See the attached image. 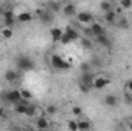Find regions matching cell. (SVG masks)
<instances>
[{"label": "cell", "instance_id": "4", "mask_svg": "<svg viewBox=\"0 0 132 131\" xmlns=\"http://www.w3.org/2000/svg\"><path fill=\"white\" fill-rule=\"evenodd\" d=\"M75 16H77V20H78V23H81V25H91V23L94 22V16H92L91 12H88V11L77 12Z\"/></svg>", "mask_w": 132, "mask_h": 131}, {"label": "cell", "instance_id": "8", "mask_svg": "<svg viewBox=\"0 0 132 131\" xmlns=\"http://www.w3.org/2000/svg\"><path fill=\"white\" fill-rule=\"evenodd\" d=\"M28 105H29V100H23V99H22V100H19V102L14 103V110H15L17 114H25Z\"/></svg>", "mask_w": 132, "mask_h": 131}, {"label": "cell", "instance_id": "34", "mask_svg": "<svg viewBox=\"0 0 132 131\" xmlns=\"http://www.w3.org/2000/svg\"><path fill=\"white\" fill-rule=\"evenodd\" d=\"M126 91H128V93H132V79L126 82Z\"/></svg>", "mask_w": 132, "mask_h": 131}, {"label": "cell", "instance_id": "28", "mask_svg": "<svg viewBox=\"0 0 132 131\" xmlns=\"http://www.w3.org/2000/svg\"><path fill=\"white\" fill-rule=\"evenodd\" d=\"M71 42H72V40H71V37H69V35H68L66 33H63L62 39H60V43H62V45H69Z\"/></svg>", "mask_w": 132, "mask_h": 131}, {"label": "cell", "instance_id": "25", "mask_svg": "<svg viewBox=\"0 0 132 131\" xmlns=\"http://www.w3.org/2000/svg\"><path fill=\"white\" fill-rule=\"evenodd\" d=\"M120 8H121V9H131L132 8V0H120Z\"/></svg>", "mask_w": 132, "mask_h": 131}, {"label": "cell", "instance_id": "3", "mask_svg": "<svg viewBox=\"0 0 132 131\" xmlns=\"http://www.w3.org/2000/svg\"><path fill=\"white\" fill-rule=\"evenodd\" d=\"M2 99L3 100H6L8 103H15V102H19V100H22V94H20V90H9V91H6V93H3L2 94Z\"/></svg>", "mask_w": 132, "mask_h": 131}, {"label": "cell", "instance_id": "21", "mask_svg": "<svg viewBox=\"0 0 132 131\" xmlns=\"http://www.w3.org/2000/svg\"><path fill=\"white\" fill-rule=\"evenodd\" d=\"M12 35H14V31H12L11 26H5V28L2 30V37H3V39H11Z\"/></svg>", "mask_w": 132, "mask_h": 131}, {"label": "cell", "instance_id": "17", "mask_svg": "<svg viewBox=\"0 0 132 131\" xmlns=\"http://www.w3.org/2000/svg\"><path fill=\"white\" fill-rule=\"evenodd\" d=\"M35 127L38 128V130H46V128H49V122H48V119L46 117H37V122H35Z\"/></svg>", "mask_w": 132, "mask_h": 131}, {"label": "cell", "instance_id": "2", "mask_svg": "<svg viewBox=\"0 0 132 131\" xmlns=\"http://www.w3.org/2000/svg\"><path fill=\"white\" fill-rule=\"evenodd\" d=\"M15 65L19 68V71H32L35 65H34V62L29 59V57H26V56H20V57H17L15 59Z\"/></svg>", "mask_w": 132, "mask_h": 131}, {"label": "cell", "instance_id": "10", "mask_svg": "<svg viewBox=\"0 0 132 131\" xmlns=\"http://www.w3.org/2000/svg\"><path fill=\"white\" fill-rule=\"evenodd\" d=\"M62 9H63V14H65L66 17H72V16L77 14V8H75L74 3H66V5L62 6Z\"/></svg>", "mask_w": 132, "mask_h": 131}, {"label": "cell", "instance_id": "27", "mask_svg": "<svg viewBox=\"0 0 132 131\" xmlns=\"http://www.w3.org/2000/svg\"><path fill=\"white\" fill-rule=\"evenodd\" d=\"M68 130H71V131H78V123H77L75 120H69V122H68Z\"/></svg>", "mask_w": 132, "mask_h": 131}, {"label": "cell", "instance_id": "33", "mask_svg": "<svg viewBox=\"0 0 132 131\" xmlns=\"http://www.w3.org/2000/svg\"><path fill=\"white\" fill-rule=\"evenodd\" d=\"M83 48L91 49V48H92V42H91V40H88V39H85V40H83Z\"/></svg>", "mask_w": 132, "mask_h": 131}, {"label": "cell", "instance_id": "12", "mask_svg": "<svg viewBox=\"0 0 132 131\" xmlns=\"http://www.w3.org/2000/svg\"><path fill=\"white\" fill-rule=\"evenodd\" d=\"M117 19H118V14L115 12V9L104 12V20H106V23H109V25H114V23H117Z\"/></svg>", "mask_w": 132, "mask_h": 131}, {"label": "cell", "instance_id": "32", "mask_svg": "<svg viewBox=\"0 0 132 131\" xmlns=\"http://www.w3.org/2000/svg\"><path fill=\"white\" fill-rule=\"evenodd\" d=\"M49 6H51L49 9H51V11H54V12H57V11L60 9V3H57V2H55V3H51Z\"/></svg>", "mask_w": 132, "mask_h": 131}, {"label": "cell", "instance_id": "11", "mask_svg": "<svg viewBox=\"0 0 132 131\" xmlns=\"http://www.w3.org/2000/svg\"><path fill=\"white\" fill-rule=\"evenodd\" d=\"M89 31H91V34L92 35H100V34H104L106 31H104V28H103V25H100V23H97V22H92L91 23V28H89Z\"/></svg>", "mask_w": 132, "mask_h": 131}, {"label": "cell", "instance_id": "16", "mask_svg": "<svg viewBox=\"0 0 132 131\" xmlns=\"http://www.w3.org/2000/svg\"><path fill=\"white\" fill-rule=\"evenodd\" d=\"M63 30L62 28H51V39L54 40V42H60V39H62V35H63Z\"/></svg>", "mask_w": 132, "mask_h": 131}, {"label": "cell", "instance_id": "30", "mask_svg": "<svg viewBox=\"0 0 132 131\" xmlns=\"http://www.w3.org/2000/svg\"><path fill=\"white\" fill-rule=\"evenodd\" d=\"M78 86H80V91H83V93H89V91H91V86H88V85H85V83H80V82H78Z\"/></svg>", "mask_w": 132, "mask_h": 131}, {"label": "cell", "instance_id": "5", "mask_svg": "<svg viewBox=\"0 0 132 131\" xmlns=\"http://www.w3.org/2000/svg\"><path fill=\"white\" fill-rule=\"evenodd\" d=\"M109 83H111V80H109L106 76H98V77H94L92 88H95V90H103V88H106Z\"/></svg>", "mask_w": 132, "mask_h": 131}, {"label": "cell", "instance_id": "6", "mask_svg": "<svg viewBox=\"0 0 132 131\" xmlns=\"http://www.w3.org/2000/svg\"><path fill=\"white\" fill-rule=\"evenodd\" d=\"M2 19H3V22H5V26H12L17 20H15V16H14V12L12 11H5L3 12V16H2Z\"/></svg>", "mask_w": 132, "mask_h": 131}, {"label": "cell", "instance_id": "9", "mask_svg": "<svg viewBox=\"0 0 132 131\" xmlns=\"http://www.w3.org/2000/svg\"><path fill=\"white\" fill-rule=\"evenodd\" d=\"M92 82H94V76H92V72H91V71H83L81 79H80V83H85V85H88V86L92 88Z\"/></svg>", "mask_w": 132, "mask_h": 131}, {"label": "cell", "instance_id": "15", "mask_svg": "<svg viewBox=\"0 0 132 131\" xmlns=\"http://www.w3.org/2000/svg\"><path fill=\"white\" fill-rule=\"evenodd\" d=\"M104 103H106V106L114 108V106H117L118 99H117V96H115V94H106V97H104Z\"/></svg>", "mask_w": 132, "mask_h": 131}, {"label": "cell", "instance_id": "35", "mask_svg": "<svg viewBox=\"0 0 132 131\" xmlns=\"http://www.w3.org/2000/svg\"><path fill=\"white\" fill-rule=\"evenodd\" d=\"M81 68H83V71H89V65H88V63H85Z\"/></svg>", "mask_w": 132, "mask_h": 131}, {"label": "cell", "instance_id": "24", "mask_svg": "<svg viewBox=\"0 0 132 131\" xmlns=\"http://www.w3.org/2000/svg\"><path fill=\"white\" fill-rule=\"evenodd\" d=\"M20 94H22V99L23 100H31L32 99V93L29 90H20Z\"/></svg>", "mask_w": 132, "mask_h": 131}, {"label": "cell", "instance_id": "36", "mask_svg": "<svg viewBox=\"0 0 132 131\" xmlns=\"http://www.w3.org/2000/svg\"><path fill=\"white\" fill-rule=\"evenodd\" d=\"M129 130H132V123H131V125H129Z\"/></svg>", "mask_w": 132, "mask_h": 131}, {"label": "cell", "instance_id": "22", "mask_svg": "<svg viewBox=\"0 0 132 131\" xmlns=\"http://www.w3.org/2000/svg\"><path fill=\"white\" fill-rule=\"evenodd\" d=\"M100 8H101V11H103V12H108V11H112V9H114L112 3H111V2H108V0L101 2V3H100Z\"/></svg>", "mask_w": 132, "mask_h": 131}, {"label": "cell", "instance_id": "7", "mask_svg": "<svg viewBox=\"0 0 132 131\" xmlns=\"http://www.w3.org/2000/svg\"><path fill=\"white\" fill-rule=\"evenodd\" d=\"M19 79H20V72L15 71V69H8L5 72V80L9 82V83H15Z\"/></svg>", "mask_w": 132, "mask_h": 131}, {"label": "cell", "instance_id": "1", "mask_svg": "<svg viewBox=\"0 0 132 131\" xmlns=\"http://www.w3.org/2000/svg\"><path fill=\"white\" fill-rule=\"evenodd\" d=\"M49 62H51V65H52L54 69H62V71H69L71 69V63L66 62L60 54H52Z\"/></svg>", "mask_w": 132, "mask_h": 131}, {"label": "cell", "instance_id": "14", "mask_svg": "<svg viewBox=\"0 0 132 131\" xmlns=\"http://www.w3.org/2000/svg\"><path fill=\"white\" fill-rule=\"evenodd\" d=\"M15 20H17L19 23H29V22L32 20V14H31V12H20V14L15 17Z\"/></svg>", "mask_w": 132, "mask_h": 131}, {"label": "cell", "instance_id": "13", "mask_svg": "<svg viewBox=\"0 0 132 131\" xmlns=\"http://www.w3.org/2000/svg\"><path fill=\"white\" fill-rule=\"evenodd\" d=\"M38 17L43 23H49L52 20V12L51 11H46V9H38Z\"/></svg>", "mask_w": 132, "mask_h": 131}, {"label": "cell", "instance_id": "31", "mask_svg": "<svg viewBox=\"0 0 132 131\" xmlns=\"http://www.w3.org/2000/svg\"><path fill=\"white\" fill-rule=\"evenodd\" d=\"M125 102H126L128 105H132V93H128V91H126V94H125Z\"/></svg>", "mask_w": 132, "mask_h": 131}, {"label": "cell", "instance_id": "26", "mask_svg": "<svg viewBox=\"0 0 132 131\" xmlns=\"http://www.w3.org/2000/svg\"><path fill=\"white\" fill-rule=\"evenodd\" d=\"M57 111H59V110H57V106H55V105H48V106H46V113H48L49 116L57 114Z\"/></svg>", "mask_w": 132, "mask_h": 131}, {"label": "cell", "instance_id": "23", "mask_svg": "<svg viewBox=\"0 0 132 131\" xmlns=\"http://www.w3.org/2000/svg\"><path fill=\"white\" fill-rule=\"evenodd\" d=\"M78 130L80 131H86V130H91V122H86V120H78Z\"/></svg>", "mask_w": 132, "mask_h": 131}, {"label": "cell", "instance_id": "19", "mask_svg": "<svg viewBox=\"0 0 132 131\" xmlns=\"http://www.w3.org/2000/svg\"><path fill=\"white\" fill-rule=\"evenodd\" d=\"M63 31L71 37V40H72V42L78 40V31H77L75 28H72V26H66V30H63Z\"/></svg>", "mask_w": 132, "mask_h": 131}, {"label": "cell", "instance_id": "29", "mask_svg": "<svg viewBox=\"0 0 132 131\" xmlns=\"http://www.w3.org/2000/svg\"><path fill=\"white\" fill-rule=\"evenodd\" d=\"M72 114H74L75 117H80V116L83 114V110H81L80 106H72Z\"/></svg>", "mask_w": 132, "mask_h": 131}, {"label": "cell", "instance_id": "20", "mask_svg": "<svg viewBox=\"0 0 132 131\" xmlns=\"http://www.w3.org/2000/svg\"><path fill=\"white\" fill-rule=\"evenodd\" d=\"M25 116H28L29 119H32V117H37V105H32V103H29V105H28V108H26V113H25Z\"/></svg>", "mask_w": 132, "mask_h": 131}, {"label": "cell", "instance_id": "18", "mask_svg": "<svg viewBox=\"0 0 132 131\" xmlns=\"http://www.w3.org/2000/svg\"><path fill=\"white\" fill-rule=\"evenodd\" d=\"M97 42H98L101 46H104V48H111V40L108 39L106 33H104V34H100V35H97Z\"/></svg>", "mask_w": 132, "mask_h": 131}]
</instances>
